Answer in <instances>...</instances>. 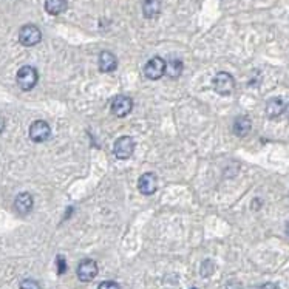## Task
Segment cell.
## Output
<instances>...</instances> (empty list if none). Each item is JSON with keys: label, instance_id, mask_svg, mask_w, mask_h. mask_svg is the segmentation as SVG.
Returning a JSON list of instances; mask_svg holds the SVG:
<instances>
[{"label": "cell", "instance_id": "obj_23", "mask_svg": "<svg viewBox=\"0 0 289 289\" xmlns=\"http://www.w3.org/2000/svg\"><path fill=\"white\" fill-rule=\"evenodd\" d=\"M286 234H287V237H289V221H287V224H286Z\"/></svg>", "mask_w": 289, "mask_h": 289}, {"label": "cell", "instance_id": "obj_13", "mask_svg": "<svg viewBox=\"0 0 289 289\" xmlns=\"http://www.w3.org/2000/svg\"><path fill=\"white\" fill-rule=\"evenodd\" d=\"M118 68V59L111 51H102L99 54V70L102 73H111Z\"/></svg>", "mask_w": 289, "mask_h": 289}, {"label": "cell", "instance_id": "obj_10", "mask_svg": "<svg viewBox=\"0 0 289 289\" xmlns=\"http://www.w3.org/2000/svg\"><path fill=\"white\" fill-rule=\"evenodd\" d=\"M156 189H158V178H156L155 174L147 172V174H144V175L139 177V180H138V190L142 195L150 196V195H153L156 192Z\"/></svg>", "mask_w": 289, "mask_h": 289}, {"label": "cell", "instance_id": "obj_4", "mask_svg": "<svg viewBox=\"0 0 289 289\" xmlns=\"http://www.w3.org/2000/svg\"><path fill=\"white\" fill-rule=\"evenodd\" d=\"M135 152V141L130 136H121L116 139L113 153L118 159H129Z\"/></svg>", "mask_w": 289, "mask_h": 289}, {"label": "cell", "instance_id": "obj_5", "mask_svg": "<svg viewBox=\"0 0 289 289\" xmlns=\"http://www.w3.org/2000/svg\"><path fill=\"white\" fill-rule=\"evenodd\" d=\"M110 108H111V113L114 116L124 118L133 110V99L130 96H126V95H119L111 101Z\"/></svg>", "mask_w": 289, "mask_h": 289}, {"label": "cell", "instance_id": "obj_20", "mask_svg": "<svg viewBox=\"0 0 289 289\" xmlns=\"http://www.w3.org/2000/svg\"><path fill=\"white\" fill-rule=\"evenodd\" d=\"M258 289H280V287H278V284H275V283H265V284H262Z\"/></svg>", "mask_w": 289, "mask_h": 289}, {"label": "cell", "instance_id": "obj_19", "mask_svg": "<svg viewBox=\"0 0 289 289\" xmlns=\"http://www.w3.org/2000/svg\"><path fill=\"white\" fill-rule=\"evenodd\" d=\"M98 289H121L116 281H102Z\"/></svg>", "mask_w": 289, "mask_h": 289}, {"label": "cell", "instance_id": "obj_15", "mask_svg": "<svg viewBox=\"0 0 289 289\" xmlns=\"http://www.w3.org/2000/svg\"><path fill=\"white\" fill-rule=\"evenodd\" d=\"M183 68H184V65L178 57H172L169 62H166V74L170 79H178L183 73Z\"/></svg>", "mask_w": 289, "mask_h": 289}, {"label": "cell", "instance_id": "obj_11", "mask_svg": "<svg viewBox=\"0 0 289 289\" xmlns=\"http://www.w3.org/2000/svg\"><path fill=\"white\" fill-rule=\"evenodd\" d=\"M251 129H252V121L247 118V116H238V118H235L234 126H232V130H234L235 136L244 138V136L249 135Z\"/></svg>", "mask_w": 289, "mask_h": 289}, {"label": "cell", "instance_id": "obj_16", "mask_svg": "<svg viewBox=\"0 0 289 289\" xmlns=\"http://www.w3.org/2000/svg\"><path fill=\"white\" fill-rule=\"evenodd\" d=\"M67 0H45V10L51 16H59L67 10Z\"/></svg>", "mask_w": 289, "mask_h": 289}, {"label": "cell", "instance_id": "obj_22", "mask_svg": "<svg viewBox=\"0 0 289 289\" xmlns=\"http://www.w3.org/2000/svg\"><path fill=\"white\" fill-rule=\"evenodd\" d=\"M284 114H286V118L289 119V102L286 104V108H284Z\"/></svg>", "mask_w": 289, "mask_h": 289}, {"label": "cell", "instance_id": "obj_2", "mask_svg": "<svg viewBox=\"0 0 289 289\" xmlns=\"http://www.w3.org/2000/svg\"><path fill=\"white\" fill-rule=\"evenodd\" d=\"M16 80H17V85L23 90V92H30L36 87L37 80H39V74L37 70L34 67L30 65H23L17 74H16Z\"/></svg>", "mask_w": 289, "mask_h": 289}, {"label": "cell", "instance_id": "obj_18", "mask_svg": "<svg viewBox=\"0 0 289 289\" xmlns=\"http://www.w3.org/2000/svg\"><path fill=\"white\" fill-rule=\"evenodd\" d=\"M56 265H57V274H59V275L65 274V271H67V263H65V258H64L62 255H59V257L56 258Z\"/></svg>", "mask_w": 289, "mask_h": 289}, {"label": "cell", "instance_id": "obj_7", "mask_svg": "<svg viewBox=\"0 0 289 289\" xmlns=\"http://www.w3.org/2000/svg\"><path fill=\"white\" fill-rule=\"evenodd\" d=\"M51 129L45 121H34L30 126V139L33 142H44L50 138Z\"/></svg>", "mask_w": 289, "mask_h": 289}, {"label": "cell", "instance_id": "obj_1", "mask_svg": "<svg viewBox=\"0 0 289 289\" xmlns=\"http://www.w3.org/2000/svg\"><path fill=\"white\" fill-rule=\"evenodd\" d=\"M212 85L214 90L221 95V96H230L235 92V79L232 74L226 73V71H220L214 76L212 79Z\"/></svg>", "mask_w": 289, "mask_h": 289}, {"label": "cell", "instance_id": "obj_21", "mask_svg": "<svg viewBox=\"0 0 289 289\" xmlns=\"http://www.w3.org/2000/svg\"><path fill=\"white\" fill-rule=\"evenodd\" d=\"M4 127H5V121H4L2 118H0V132L4 130Z\"/></svg>", "mask_w": 289, "mask_h": 289}, {"label": "cell", "instance_id": "obj_14", "mask_svg": "<svg viewBox=\"0 0 289 289\" xmlns=\"http://www.w3.org/2000/svg\"><path fill=\"white\" fill-rule=\"evenodd\" d=\"M161 13V0H144L142 14L146 19H155Z\"/></svg>", "mask_w": 289, "mask_h": 289}, {"label": "cell", "instance_id": "obj_8", "mask_svg": "<svg viewBox=\"0 0 289 289\" xmlns=\"http://www.w3.org/2000/svg\"><path fill=\"white\" fill-rule=\"evenodd\" d=\"M76 274H77V278H79L80 281L89 283V281L95 280L96 275H98V263H96L95 260H90V258L82 260V262L79 263V266H77Z\"/></svg>", "mask_w": 289, "mask_h": 289}, {"label": "cell", "instance_id": "obj_6", "mask_svg": "<svg viewBox=\"0 0 289 289\" xmlns=\"http://www.w3.org/2000/svg\"><path fill=\"white\" fill-rule=\"evenodd\" d=\"M144 74L150 79V80H156V79H161L164 74H166V61L162 57L156 56V57H152L146 67H144Z\"/></svg>", "mask_w": 289, "mask_h": 289}, {"label": "cell", "instance_id": "obj_3", "mask_svg": "<svg viewBox=\"0 0 289 289\" xmlns=\"http://www.w3.org/2000/svg\"><path fill=\"white\" fill-rule=\"evenodd\" d=\"M42 40V33L36 25H23L19 31V42L23 47H34Z\"/></svg>", "mask_w": 289, "mask_h": 289}, {"label": "cell", "instance_id": "obj_9", "mask_svg": "<svg viewBox=\"0 0 289 289\" xmlns=\"http://www.w3.org/2000/svg\"><path fill=\"white\" fill-rule=\"evenodd\" d=\"M33 206H34V199H33L31 193H28V192L19 193L14 199V211L20 217H26L33 211Z\"/></svg>", "mask_w": 289, "mask_h": 289}, {"label": "cell", "instance_id": "obj_17", "mask_svg": "<svg viewBox=\"0 0 289 289\" xmlns=\"http://www.w3.org/2000/svg\"><path fill=\"white\" fill-rule=\"evenodd\" d=\"M19 289H40V284L36 280H33V278H25L20 283Z\"/></svg>", "mask_w": 289, "mask_h": 289}, {"label": "cell", "instance_id": "obj_12", "mask_svg": "<svg viewBox=\"0 0 289 289\" xmlns=\"http://www.w3.org/2000/svg\"><path fill=\"white\" fill-rule=\"evenodd\" d=\"M284 102L281 98H271L268 102H266V114L269 119H277L280 118L283 113H284Z\"/></svg>", "mask_w": 289, "mask_h": 289}, {"label": "cell", "instance_id": "obj_24", "mask_svg": "<svg viewBox=\"0 0 289 289\" xmlns=\"http://www.w3.org/2000/svg\"><path fill=\"white\" fill-rule=\"evenodd\" d=\"M192 289H196V287H192Z\"/></svg>", "mask_w": 289, "mask_h": 289}]
</instances>
